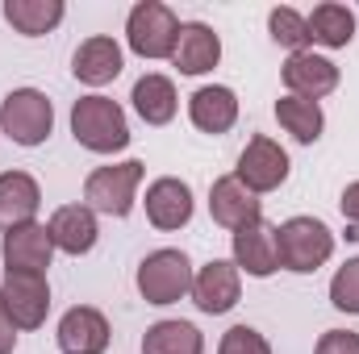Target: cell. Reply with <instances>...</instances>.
<instances>
[{
	"instance_id": "obj_1",
	"label": "cell",
	"mask_w": 359,
	"mask_h": 354,
	"mask_svg": "<svg viewBox=\"0 0 359 354\" xmlns=\"http://www.w3.org/2000/svg\"><path fill=\"white\" fill-rule=\"evenodd\" d=\"M72 134L92 155H113L130 146V125L117 100L109 96H80L72 104Z\"/></svg>"
},
{
	"instance_id": "obj_2",
	"label": "cell",
	"mask_w": 359,
	"mask_h": 354,
	"mask_svg": "<svg viewBox=\"0 0 359 354\" xmlns=\"http://www.w3.org/2000/svg\"><path fill=\"white\" fill-rule=\"evenodd\" d=\"M330 255H334V234L318 217H292L276 229V259L284 271L309 275L322 263H330Z\"/></svg>"
},
{
	"instance_id": "obj_3",
	"label": "cell",
	"mask_w": 359,
	"mask_h": 354,
	"mask_svg": "<svg viewBox=\"0 0 359 354\" xmlns=\"http://www.w3.org/2000/svg\"><path fill=\"white\" fill-rule=\"evenodd\" d=\"M55 129V104L38 88H13L0 100V134L17 146H42Z\"/></svg>"
},
{
	"instance_id": "obj_4",
	"label": "cell",
	"mask_w": 359,
	"mask_h": 354,
	"mask_svg": "<svg viewBox=\"0 0 359 354\" xmlns=\"http://www.w3.org/2000/svg\"><path fill=\"white\" fill-rule=\"evenodd\" d=\"M180 38V17L159 0H138L126 17V42L142 59H172Z\"/></svg>"
},
{
	"instance_id": "obj_5",
	"label": "cell",
	"mask_w": 359,
	"mask_h": 354,
	"mask_svg": "<svg viewBox=\"0 0 359 354\" xmlns=\"http://www.w3.org/2000/svg\"><path fill=\"white\" fill-rule=\"evenodd\" d=\"M138 292L147 304H176L192 292V263L184 250H155L138 263Z\"/></svg>"
},
{
	"instance_id": "obj_6",
	"label": "cell",
	"mask_w": 359,
	"mask_h": 354,
	"mask_svg": "<svg viewBox=\"0 0 359 354\" xmlns=\"http://www.w3.org/2000/svg\"><path fill=\"white\" fill-rule=\"evenodd\" d=\"M138 183H142V163L138 159H126V163H113V167H96L84 179V200H88L92 213L130 217Z\"/></svg>"
},
{
	"instance_id": "obj_7",
	"label": "cell",
	"mask_w": 359,
	"mask_h": 354,
	"mask_svg": "<svg viewBox=\"0 0 359 354\" xmlns=\"http://www.w3.org/2000/svg\"><path fill=\"white\" fill-rule=\"evenodd\" d=\"M0 304L8 313V321L17 330H38L50 313V283L46 275H29V271H8L0 283Z\"/></svg>"
},
{
	"instance_id": "obj_8",
	"label": "cell",
	"mask_w": 359,
	"mask_h": 354,
	"mask_svg": "<svg viewBox=\"0 0 359 354\" xmlns=\"http://www.w3.org/2000/svg\"><path fill=\"white\" fill-rule=\"evenodd\" d=\"M238 292H243V275L238 267L226 263V259H213L192 275V304L209 317H222L238 304Z\"/></svg>"
},
{
	"instance_id": "obj_9",
	"label": "cell",
	"mask_w": 359,
	"mask_h": 354,
	"mask_svg": "<svg viewBox=\"0 0 359 354\" xmlns=\"http://www.w3.org/2000/svg\"><path fill=\"white\" fill-rule=\"evenodd\" d=\"M234 176L243 179L255 196L276 192V187L288 179V155H284V146L271 142V138H251L247 150L238 155V171H234Z\"/></svg>"
},
{
	"instance_id": "obj_10",
	"label": "cell",
	"mask_w": 359,
	"mask_h": 354,
	"mask_svg": "<svg viewBox=\"0 0 359 354\" xmlns=\"http://www.w3.org/2000/svg\"><path fill=\"white\" fill-rule=\"evenodd\" d=\"M4 267L8 271H29V275H46L50 255H55V242H50V229L38 225V221H25V225H13L4 229Z\"/></svg>"
},
{
	"instance_id": "obj_11",
	"label": "cell",
	"mask_w": 359,
	"mask_h": 354,
	"mask_svg": "<svg viewBox=\"0 0 359 354\" xmlns=\"http://www.w3.org/2000/svg\"><path fill=\"white\" fill-rule=\"evenodd\" d=\"M209 217L217 225H226V229H243L247 221L264 217V204H259V196L238 176H222V179H213V187H209Z\"/></svg>"
},
{
	"instance_id": "obj_12",
	"label": "cell",
	"mask_w": 359,
	"mask_h": 354,
	"mask_svg": "<svg viewBox=\"0 0 359 354\" xmlns=\"http://www.w3.org/2000/svg\"><path fill=\"white\" fill-rule=\"evenodd\" d=\"M280 76H284L288 96H301V100H313V104L339 88V67H334L330 59L313 55V50L288 55V63H284V71H280Z\"/></svg>"
},
{
	"instance_id": "obj_13",
	"label": "cell",
	"mask_w": 359,
	"mask_h": 354,
	"mask_svg": "<svg viewBox=\"0 0 359 354\" xmlns=\"http://www.w3.org/2000/svg\"><path fill=\"white\" fill-rule=\"evenodd\" d=\"M59 351L63 354H104L109 351V321L100 309L76 304L59 317Z\"/></svg>"
},
{
	"instance_id": "obj_14",
	"label": "cell",
	"mask_w": 359,
	"mask_h": 354,
	"mask_svg": "<svg viewBox=\"0 0 359 354\" xmlns=\"http://www.w3.org/2000/svg\"><path fill=\"white\" fill-rule=\"evenodd\" d=\"M147 221L163 234L184 229L192 221V187L176 176H163L147 187Z\"/></svg>"
},
{
	"instance_id": "obj_15",
	"label": "cell",
	"mask_w": 359,
	"mask_h": 354,
	"mask_svg": "<svg viewBox=\"0 0 359 354\" xmlns=\"http://www.w3.org/2000/svg\"><path fill=\"white\" fill-rule=\"evenodd\" d=\"M234 267L255 275V279H268L271 271H280L276 259V229L268 221H247L243 229H234Z\"/></svg>"
},
{
	"instance_id": "obj_16",
	"label": "cell",
	"mask_w": 359,
	"mask_h": 354,
	"mask_svg": "<svg viewBox=\"0 0 359 354\" xmlns=\"http://www.w3.org/2000/svg\"><path fill=\"white\" fill-rule=\"evenodd\" d=\"M72 71H76V80L88 84V88H104V84H113V80L121 76V46H117L109 34H96V38H88V42L76 46V55H72Z\"/></svg>"
},
{
	"instance_id": "obj_17",
	"label": "cell",
	"mask_w": 359,
	"mask_h": 354,
	"mask_svg": "<svg viewBox=\"0 0 359 354\" xmlns=\"http://www.w3.org/2000/svg\"><path fill=\"white\" fill-rule=\"evenodd\" d=\"M217 59H222V38L213 34V25H205V21H184V25H180L172 63H176L184 76H205V71L217 67Z\"/></svg>"
},
{
	"instance_id": "obj_18",
	"label": "cell",
	"mask_w": 359,
	"mask_h": 354,
	"mask_svg": "<svg viewBox=\"0 0 359 354\" xmlns=\"http://www.w3.org/2000/svg\"><path fill=\"white\" fill-rule=\"evenodd\" d=\"M50 242H55V250H63V255H88L92 246H96V213H92L88 204H63V208H55V217H50Z\"/></svg>"
},
{
	"instance_id": "obj_19",
	"label": "cell",
	"mask_w": 359,
	"mask_h": 354,
	"mask_svg": "<svg viewBox=\"0 0 359 354\" xmlns=\"http://www.w3.org/2000/svg\"><path fill=\"white\" fill-rule=\"evenodd\" d=\"M188 117L201 134H226L238 121V96L230 88H222V84L196 88L188 96Z\"/></svg>"
},
{
	"instance_id": "obj_20",
	"label": "cell",
	"mask_w": 359,
	"mask_h": 354,
	"mask_svg": "<svg viewBox=\"0 0 359 354\" xmlns=\"http://www.w3.org/2000/svg\"><path fill=\"white\" fill-rule=\"evenodd\" d=\"M38 204H42V187H38L34 176H25V171H4L0 176V225L4 229L34 221Z\"/></svg>"
},
{
	"instance_id": "obj_21",
	"label": "cell",
	"mask_w": 359,
	"mask_h": 354,
	"mask_svg": "<svg viewBox=\"0 0 359 354\" xmlns=\"http://www.w3.org/2000/svg\"><path fill=\"white\" fill-rule=\"evenodd\" d=\"M130 100H134V108H138V117H142L147 125H168L180 108L176 84H172L168 76H142V80L134 84V96H130Z\"/></svg>"
},
{
	"instance_id": "obj_22",
	"label": "cell",
	"mask_w": 359,
	"mask_h": 354,
	"mask_svg": "<svg viewBox=\"0 0 359 354\" xmlns=\"http://www.w3.org/2000/svg\"><path fill=\"white\" fill-rule=\"evenodd\" d=\"M63 0H4V21L25 34V38H42L63 21Z\"/></svg>"
},
{
	"instance_id": "obj_23",
	"label": "cell",
	"mask_w": 359,
	"mask_h": 354,
	"mask_svg": "<svg viewBox=\"0 0 359 354\" xmlns=\"http://www.w3.org/2000/svg\"><path fill=\"white\" fill-rule=\"evenodd\" d=\"M305 21H309V38L322 42V46H330V50H343V46L355 38V13H351L347 4L326 0V4H318Z\"/></svg>"
},
{
	"instance_id": "obj_24",
	"label": "cell",
	"mask_w": 359,
	"mask_h": 354,
	"mask_svg": "<svg viewBox=\"0 0 359 354\" xmlns=\"http://www.w3.org/2000/svg\"><path fill=\"white\" fill-rule=\"evenodd\" d=\"M276 121H280L301 146H313V142L322 138V125H326L322 104L301 100V96H280V100H276Z\"/></svg>"
},
{
	"instance_id": "obj_25",
	"label": "cell",
	"mask_w": 359,
	"mask_h": 354,
	"mask_svg": "<svg viewBox=\"0 0 359 354\" xmlns=\"http://www.w3.org/2000/svg\"><path fill=\"white\" fill-rule=\"evenodd\" d=\"M142 354H205V338L188 321H155L142 338Z\"/></svg>"
},
{
	"instance_id": "obj_26",
	"label": "cell",
	"mask_w": 359,
	"mask_h": 354,
	"mask_svg": "<svg viewBox=\"0 0 359 354\" xmlns=\"http://www.w3.org/2000/svg\"><path fill=\"white\" fill-rule=\"evenodd\" d=\"M268 34L276 46H284V50H292V55H301L313 38H309V21L297 13V8H288V4H280V8H271L268 13Z\"/></svg>"
},
{
	"instance_id": "obj_27",
	"label": "cell",
	"mask_w": 359,
	"mask_h": 354,
	"mask_svg": "<svg viewBox=\"0 0 359 354\" xmlns=\"http://www.w3.org/2000/svg\"><path fill=\"white\" fill-rule=\"evenodd\" d=\"M330 304L339 313L359 317V259H347L334 271V279H330Z\"/></svg>"
},
{
	"instance_id": "obj_28",
	"label": "cell",
	"mask_w": 359,
	"mask_h": 354,
	"mask_svg": "<svg viewBox=\"0 0 359 354\" xmlns=\"http://www.w3.org/2000/svg\"><path fill=\"white\" fill-rule=\"evenodd\" d=\"M217 354H271V346H268V338H264L259 330H251V325H234V330L222 334Z\"/></svg>"
},
{
	"instance_id": "obj_29",
	"label": "cell",
	"mask_w": 359,
	"mask_h": 354,
	"mask_svg": "<svg viewBox=\"0 0 359 354\" xmlns=\"http://www.w3.org/2000/svg\"><path fill=\"white\" fill-rule=\"evenodd\" d=\"M313 354H359V334H351V330H326L318 338Z\"/></svg>"
},
{
	"instance_id": "obj_30",
	"label": "cell",
	"mask_w": 359,
	"mask_h": 354,
	"mask_svg": "<svg viewBox=\"0 0 359 354\" xmlns=\"http://www.w3.org/2000/svg\"><path fill=\"white\" fill-rule=\"evenodd\" d=\"M339 208H343L347 225H359V179H355V183H347V187H343V200H339Z\"/></svg>"
},
{
	"instance_id": "obj_31",
	"label": "cell",
	"mask_w": 359,
	"mask_h": 354,
	"mask_svg": "<svg viewBox=\"0 0 359 354\" xmlns=\"http://www.w3.org/2000/svg\"><path fill=\"white\" fill-rule=\"evenodd\" d=\"M13 346H17V325L8 321V313L0 304V354H13Z\"/></svg>"
},
{
	"instance_id": "obj_32",
	"label": "cell",
	"mask_w": 359,
	"mask_h": 354,
	"mask_svg": "<svg viewBox=\"0 0 359 354\" xmlns=\"http://www.w3.org/2000/svg\"><path fill=\"white\" fill-rule=\"evenodd\" d=\"M347 238H351V242H359V225H347Z\"/></svg>"
}]
</instances>
